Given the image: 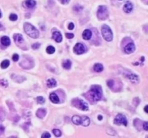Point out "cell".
I'll use <instances>...</instances> for the list:
<instances>
[{"instance_id": "obj_42", "label": "cell", "mask_w": 148, "mask_h": 138, "mask_svg": "<svg viewBox=\"0 0 148 138\" xmlns=\"http://www.w3.org/2000/svg\"><path fill=\"white\" fill-rule=\"evenodd\" d=\"M3 29H4V27H3V25L0 23V30H3Z\"/></svg>"}, {"instance_id": "obj_12", "label": "cell", "mask_w": 148, "mask_h": 138, "mask_svg": "<svg viewBox=\"0 0 148 138\" xmlns=\"http://www.w3.org/2000/svg\"><path fill=\"white\" fill-rule=\"evenodd\" d=\"M53 39L55 40L56 43H61L62 40V34L60 33V32L56 31L53 32Z\"/></svg>"}, {"instance_id": "obj_17", "label": "cell", "mask_w": 148, "mask_h": 138, "mask_svg": "<svg viewBox=\"0 0 148 138\" xmlns=\"http://www.w3.org/2000/svg\"><path fill=\"white\" fill-rule=\"evenodd\" d=\"M46 84H47V86L49 88H54V87H56L57 83H56V81L54 78H49V79L47 80Z\"/></svg>"}, {"instance_id": "obj_43", "label": "cell", "mask_w": 148, "mask_h": 138, "mask_svg": "<svg viewBox=\"0 0 148 138\" xmlns=\"http://www.w3.org/2000/svg\"><path fill=\"white\" fill-rule=\"evenodd\" d=\"M1 17H2V12H0V18H1Z\"/></svg>"}, {"instance_id": "obj_26", "label": "cell", "mask_w": 148, "mask_h": 138, "mask_svg": "<svg viewBox=\"0 0 148 138\" xmlns=\"http://www.w3.org/2000/svg\"><path fill=\"white\" fill-rule=\"evenodd\" d=\"M36 100H37L38 103V104H44L45 103V99L43 98V96H38L37 98H36Z\"/></svg>"}, {"instance_id": "obj_10", "label": "cell", "mask_w": 148, "mask_h": 138, "mask_svg": "<svg viewBox=\"0 0 148 138\" xmlns=\"http://www.w3.org/2000/svg\"><path fill=\"white\" fill-rule=\"evenodd\" d=\"M126 76L127 77V78L132 82L134 83H136L138 82L139 81V77L138 75H136V74H134V73H128V74H126Z\"/></svg>"}, {"instance_id": "obj_44", "label": "cell", "mask_w": 148, "mask_h": 138, "mask_svg": "<svg viewBox=\"0 0 148 138\" xmlns=\"http://www.w3.org/2000/svg\"><path fill=\"white\" fill-rule=\"evenodd\" d=\"M119 1H121V0H119Z\"/></svg>"}, {"instance_id": "obj_31", "label": "cell", "mask_w": 148, "mask_h": 138, "mask_svg": "<svg viewBox=\"0 0 148 138\" xmlns=\"http://www.w3.org/2000/svg\"><path fill=\"white\" fill-rule=\"evenodd\" d=\"M40 46H41V44L36 43H34V44L32 45V48L34 49V50H36V49H38L40 48Z\"/></svg>"}, {"instance_id": "obj_18", "label": "cell", "mask_w": 148, "mask_h": 138, "mask_svg": "<svg viewBox=\"0 0 148 138\" xmlns=\"http://www.w3.org/2000/svg\"><path fill=\"white\" fill-rule=\"evenodd\" d=\"M90 123V119H89V117H87L86 116L81 117V125H82L85 127H87L89 126Z\"/></svg>"}, {"instance_id": "obj_9", "label": "cell", "mask_w": 148, "mask_h": 138, "mask_svg": "<svg viewBox=\"0 0 148 138\" xmlns=\"http://www.w3.org/2000/svg\"><path fill=\"white\" fill-rule=\"evenodd\" d=\"M136 49L135 45L133 43H129V44H127L123 48V51L124 53H126V54H130L134 52V50Z\"/></svg>"}, {"instance_id": "obj_11", "label": "cell", "mask_w": 148, "mask_h": 138, "mask_svg": "<svg viewBox=\"0 0 148 138\" xmlns=\"http://www.w3.org/2000/svg\"><path fill=\"white\" fill-rule=\"evenodd\" d=\"M36 2L34 0H26L23 2V6L28 9L33 8L36 6Z\"/></svg>"}, {"instance_id": "obj_34", "label": "cell", "mask_w": 148, "mask_h": 138, "mask_svg": "<svg viewBox=\"0 0 148 138\" xmlns=\"http://www.w3.org/2000/svg\"><path fill=\"white\" fill-rule=\"evenodd\" d=\"M74 28V24L72 23V22H70L69 25H68V29L70 30H72Z\"/></svg>"}, {"instance_id": "obj_23", "label": "cell", "mask_w": 148, "mask_h": 138, "mask_svg": "<svg viewBox=\"0 0 148 138\" xmlns=\"http://www.w3.org/2000/svg\"><path fill=\"white\" fill-rule=\"evenodd\" d=\"M10 64V61L8 60H5L1 63V67H2V69H5L9 67Z\"/></svg>"}, {"instance_id": "obj_21", "label": "cell", "mask_w": 148, "mask_h": 138, "mask_svg": "<svg viewBox=\"0 0 148 138\" xmlns=\"http://www.w3.org/2000/svg\"><path fill=\"white\" fill-rule=\"evenodd\" d=\"M72 122L74 123V125H81V117H79V116H77V115L73 116L72 118Z\"/></svg>"}, {"instance_id": "obj_36", "label": "cell", "mask_w": 148, "mask_h": 138, "mask_svg": "<svg viewBox=\"0 0 148 138\" xmlns=\"http://www.w3.org/2000/svg\"><path fill=\"white\" fill-rule=\"evenodd\" d=\"M66 37L68 39H72V38H74V34H72V33H67L66 34Z\"/></svg>"}, {"instance_id": "obj_8", "label": "cell", "mask_w": 148, "mask_h": 138, "mask_svg": "<svg viewBox=\"0 0 148 138\" xmlns=\"http://www.w3.org/2000/svg\"><path fill=\"white\" fill-rule=\"evenodd\" d=\"M13 38H14V40H15V43L16 44L20 46L21 48V45L23 44H24V38L23 37L22 35L20 34H15L14 36H13Z\"/></svg>"}, {"instance_id": "obj_1", "label": "cell", "mask_w": 148, "mask_h": 138, "mask_svg": "<svg viewBox=\"0 0 148 138\" xmlns=\"http://www.w3.org/2000/svg\"><path fill=\"white\" fill-rule=\"evenodd\" d=\"M87 96L90 100L93 101H98L102 98V91L98 86H93L91 89L87 92Z\"/></svg>"}, {"instance_id": "obj_19", "label": "cell", "mask_w": 148, "mask_h": 138, "mask_svg": "<svg viewBox=\"0 0 148 138\" xmlns=\"http://www.w3.org/2000/svg\"><path fill=\"white\" fill-rule=\"evenodd\" d=\"M1 43H2V44L3 45H5L6 47L9 46L10 45V43H11L10 39L8 38L7 36H4V37L1 38Z\"/></svg>"}, {"instance_id": "obj_30", "label": "cell", "mask_w": 148, "mask_h": 138, "mask_svg": "<svg viewBox=\"0 0 148 138\" xmlns=\"http://www.w3.org/2000/svg\"><path fill=\"white\" fill-rule=\"evenodd\" d=\"M10 19L11 21H16L18 19V15L15 14H11L10 15Z\"/></svg>"}, {"instance_id": "obj_2", "label": "cell", "mask_w": 148, "mask_h": 138, "mask_svg": "<svg viewBox=\"0 0 148 138\" xmlns=\"http://www.w3.org/2000/svg\"><path fill=\"white\" fill-rule=\"evenodd\" d=\"M24 30H25V33L31 38L36 39V38H38L39 37L38 30L34 26H33L30 23L26 22L24 24Z\"/></svg>"}, {"instance_id": "obj_5", "label": "cell", "mask_w": 148, "mask_h": 138, "mask_svg": "<svg viewBox=\"0 0 148 138\" xmlns=\"http://www.w3.org/2000/svg\"><path fill=\"white\" fill-rule=\"evenodd\" d=\"M72 104H73L74 107H76L77 108L80 109L82 110V111H88V109H89L87 104L85 101H84L82 99H75L72 101Z\"/></svg>"}, {"instance_id": "obj_24", "label": "cell", "mask_w": 148, "mask_h": 138, "mask_svg": "<svg viewBox=\"0 0 148 138\" xmlns=\"http://www.w3.org/2000/svg\"><path fill=\"white\" fill-rule=\"evenodd\" d=\"M12 78H13L15 81L19 82V83L23 82L24 80H25V78H24V77H21V76H19V75H15V78H14V77H12Z\"/></svg>"}, {"instance_id": "obj_29", "label": "cell", "mask_w": 148, "mask_h": 138, "mask_svg": "<svg viewBox=\"0 0 148 138\" xmlns=\"http://www.w3.org/2000/svg\"><path fill=\"white\" fill-rule=\"evenodd\" d=\"M82 9H83V7L82 6H80V5H76V6H74V10L75 12H81V11L82 10Z\"/></svg>"}, {"instance_id": "obj_32", "label": "cell", "mask_w": 148, "mask_h": 138, "mask_svg": "<svg viewBox=\"0 0 148 138\" xmlns=\"http://www.w3.org/2000/svg\"><path fill=\"white\" fill-rule=\"evenodd\" d=\"M13 61H15V62H17V61H18L19 60L18 54H17V53L14 54V55L13 56Z\"/></svg>"}, {"instance_id": "obj_20", "label": "cell", "mask_w": 148, "mask_h": 138, "mask_svg": "<svg viewBox=\"0 0 148 138\" xmlns=\"http://www.w3.org/2000/svg\"><path fill=\"white\" fill-rule=\"evenodd\" d=\"M93 69L95 72H101L103 70V66L101 63H95L93 66Z\"/></svg>"}, {"instance_id": "obj_4", "label": "cell", "mask_w": 148, "mask_h": 138, "mask_svg": "<svg viewBox=\"0 0 148 138\" xmlns=\"http://www.w3.org/2000/svg\"><path fill=\"white\" fill-rule=\"evenodd\" d=\"M97 16L100 20H105L108 17V11L105 6H99L97 12Z\"/></svg>"}, {"instance_id": "obj_39", "label": "cell", "mask_w": 148, "mask_h": 138, "mask_svg": "<svg viewBox=\"0 0 148 138\" xmlns=\"http://www.w3.org/2000/svg\"><path fill=\"white\" fill-rule=\"evenodd\" d=\"M4 119H5V115H4L2 113H1V112H0V122H3V121H4Z\"/></svg>"}, {"instance_id": "obj_13", "label": "cell", "mask_w": 148, "mask_h": 138, "mask_svg": "<svg viewBox=\"0 0 148 138\" xmlns=\"http://www.w3.org/2000/svg\"><path fill=\"white\" fill-rule=\"evenodd\" d=\"M133 9V4L129 1L126 2L123 5V11L126 13H130Z\"/></svg>"}, {"instance_id": "obj_38", "label": "cell", "mask_w": 148, "mask_h": 138, "mask_svg": "<svg viewBox=\"0 0 148 138\" xmlns=\"http://www.w3.org/2000/svg\"><path fill=\"white\" fill-rule=\"evenodd\" d=\"M69 1L70 0H59V1L63 4H68L69 2Z\"/></svg>"}, {"instance_id": "obj_41", "label": "cell", "mask_w": 148, "mask_h": 138, "mask_svg": "<svg viewBox=\"0 0 148 138\" xmlns=\"http://www.w3.org/2000/svg\"><path fill=\"white\" fill-rule=\"evenodd\" d=\"M98 119L100 120V121L102 120V119H103V117H102L101 115H98Z\"/></svg>"}, {"instance_id": "obj_37", "label": "cell", "mask_w": 148, "mask_h": 138, "mask_svg": "<svg viewBox=\"0 0 148 138\" xmlns=\"http://www.w3.org/2000/svg\"><path fill=\"white\" fill-rule=\"evenodd\" d=\"M5 127L2 125H0V135H2L4 132H5Z\"/></svg>"}, {"instance_id": "obj_7", "label": "cell", "mask_w": 148, "mask_h": 138, "mask_svg": "<svg viewBox=\"0 0 148 138\" xmlns=\"http://www.w3.org/2000/svg\"><path fill=\"white\" fill-rule=\"evenodd\" d=\"M73 50H74V53H76L77 55H81V54H83L84 53H85L86 48L84 45L79 43L74 45Z\"/></svg>"}, {"instance_id": "obj_27", "label": "cell", "mask_w": 148, "mask_h": 138, "mask_svg": "<svg viewBox=\"0 0 148 138\" xmlns=\"http://www.w3.org/2000/svg\"><path fill=\"white\" fill-rule=\"evenodd\" d=\"M53 133L56 137H60L62 135V132L59 130H57V129L53 130Z\"/></svg>"}, {"instance_id": "obj_14", "label": "cell", "mask_w": 148, "mask_h": 138, "mask_svg": "<svg viewBox=\"0 0 148 138\" xmlns=\"http://www.w3.org/2000/svg\"><path fill=\"white\" fill-rule=\"evenodd\" d=\"M92 37V32L90 30H85L82 32V38L85 40H90Z\"/></svg>"}, {"instance_id": "obj_35", "label": "cell", "mask_w": 148, "mask_h": 138, "mask_svg": "<svg viewBox=\"0 0 148 138\" xmlns=\"http://www.w3.org/2000/svg\"><path fill=\"white\" fill-rule=\"evenodd\" d=\"M143 128H144V130L147 131V130H148V123H147V122H144L143 123Z\"/></svg>"}, {"instance_id": "obj_15", "label": "cell", "mask_w": 148, "mask_h": 138, "mask_svg": "<svg viewBox=\"0 0 148 138\" xmlns=\"http://www.w3.org/2000/svg\"><path fill=\"white\" fill-rule=\"evenodd\" d=\"M46 114V110L45 109H38L36 112V116L40 119H43Z\"/></svg>"}, {"instance_id": "obj_25", "label": "cell", "mask_w": 148, "mask_h": 138, "mask_svg": "<svg viewBox=\"0 0 148 138\" xmlns=\"http://www.w3.org/2000/svg\"><path fill=\"white\" fill-rule=\"evenodd\" d=\"M46 52H47L49 54H53V53L55 52V48H54V47H53V46H51V45L48 46L47 48H46Z\"/></svg>"}, {"instance_id": "obj_33", "label": "cell", "mask_w": 148, "mask_h": 138, "mask_svg": "<svg viewBox=\"0 0 148 138\" xmlns=\"http://www.w3.org/2000/svg\"><path fill=\"white\" fill-rule=\"evenodd\" d=\"M42 138H51V135L49 132H44L43 135H41Z\"/></svg>"}, {"instance_id": "obj_16", "label": "cell", "mask_w": 148, "mask_h": 138, "mask_svg": "<svg viewBox=\"0 0 148 138\" xmlns=\"http://www.w3.org/2000/svg\"><path fill=\"white\" fill-rule=\"evenodd\" d=\"M49 99L54 104H58L59 102V96H57V94H56V93H51V94H50L49 96Z\"/></svg>"}, {"instance_id": "obj_22", "label": "cell", "mask_w": 148, "mask_h": 138, "mask_svg": "<svg viewBox=\"0 0 148 138\" xmlns=\"http://www.w3.org/2000/svg\"><path fill=\"white\" fill-rule=\"evenodd\" d=\"M62 66H63L64 69L69 70V69H71V67H72V62H71L69 60H66V61H64L63 62Z\"/></svg>"}, {"instance_id": "obj_40", "label": "cell", "mask_w": 148, "mask_h": 138, "mask_svg": "<svg viewBox=\"0 0 148 138\" xmlns=\"http://www.w3.org/2000/svg\"><path fill=\"white\" fill-rule=\"evenodd\" d=\"M147 108H148V106H147V105H146V106H145V107H144V112H145L146 113H147V112H148Z\"/></svg>"}, {"instance_id": "obj_28", "label": "cell", "mask_w": 148, "mask_h": 138, "mask_svg": "<svg viewBox=\"0 0 148 138\" xmlns=\"http://www.w3.org/2000/svg\"><path fill=\"white\" fill-rule=\"evenodd\" d=\"M0 84H1V86H2L4 87H7L8 86V82H7L6 79H2L0 81Z\"/></svg>"}, {"instance_id": "obj_3", "label": "cell", "mask_w": 148, "mask_h": 138, "mask_svg": "<svg viewBox=\"0 0 148 138\" xmlns=\"http://www.w3.org/2000/svg\"><path fill=\"white\" fill-rule=\"evenodd\" d=\"M101 32L103 38L106 41H112L113 40V32L111 31V28L107 25H103L101 28Z\"/></svg>"}, {"instance_id": "obj_6", "label": "cell", "mask_w": 148, "mask_h": 138, "mask_svg": "<svg viewBox=\"0 0 148 138\" xmlns=\"http://www.w3.org/2000/svg\"><path fill=\"white\" fill-rule=\"evenodd\" d=\"M113 122L116 125H122L125 127L127 126V119L122 114H117V116L115 117Z\"/></svg>"}]
</instances>
